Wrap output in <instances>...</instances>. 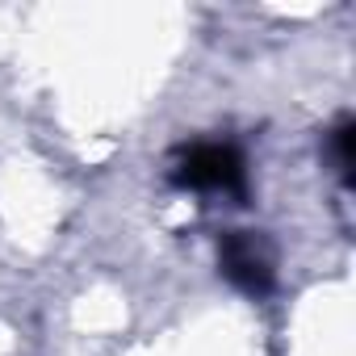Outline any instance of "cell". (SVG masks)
Masks as SVG:
<instances>
[{
	"instance_id": "1",
	"label": "cell",
	"mask_w": 356,
	"mask_h": 356,
	"mask_svg": "<svg viewBox=\"0 0 356 356\" xmlns=\"http://www.w3.org/2000/svg\"><path fill=\"white\" fill-rule=\"evenodd\" d=\"M181 181L193 189H239L243 185V159L235 155V147H193L181 163Z\"/></svg>"
},
{
	"instance_id": "2",
	"label": "cell",
	"mask_w": 356,
	"mask_h": 356,
	"mask_svg": "<svg viewBox=\"0 0 356 356\" xmlns=\"http://www.w3.org/2000/svg\"><path fill=\"white\" fill-rule=\"evenodd\" d=\"M222 268H227V277H231L239 289H248V293H264L268 281H273L268 248H264L256 235H248V231H235V235L222 239Z\"/></svg>"
}]
</instances>
